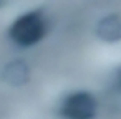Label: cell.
I'll list each match as a JSON object with an SVG mask.
<instances>
[{"instance_id":"2","label":"cell","mask_w":121,"mask_h":119,"mask_svg":"<svg viewBox=\"0 0 121 119\" xmlns=\"http://www.w3.org/2000/svg\"><path fill=\"white\" fill-rule=\"evenodd\" d=\"M61 116L65 119H93L96 116V101L90 93H73L61 104Z\"/></svg>"},{"instance_id":"3","label":"cell","mask_w":121,"mask_h":119,"mask_svg":"<svg viewBox=\"0 0 121 119\" xmlns=\"http://www.w3.org/2000/svg\"><path fill=\"white\" fill-rule=\"evenodd\" d=\"M98 35L106 41H118L121 38V22L116 17L104 18L98 27Z\"/></svg>"},{"instance_id":"4","label":"cell","mask_w":121,"mask_h":119,"mask_svg":"<svg viewBox=\"0 0 121 119\" xmlns=\"http://www.w3.org/2000/svg\"><path fill=\"white\" fill-rule=\"evenodd\" d=\"M5 78L12 84H20L27 79V68H22V63H18V70H15V65H12L5 71Z\"/></svg>"},{"instance_id":"1","label":"cell","mask_w":121,"mask_h":119,"mask_svg":"<svg viewBox=\"0 0 121 119\" xmlns=\"http://www.w3.org/2000/svg\"><path fill=\"white\" fill-rule=\"evenodd\" d=\"M43 35H45V20L37 12H28L18 17L9 30V37L12 38V41L20 46L35 45L43 38Z\"/></svg>"}]
</instances>
